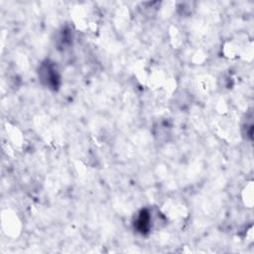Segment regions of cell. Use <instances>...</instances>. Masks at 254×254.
Listing matches in <instances>:
<instances>
[{"mask_svg": "<svg viewBox=\"0 0 254 254\" xmlns=\"http://www.w3.org/2000/svg\"><path fill=\"white\" fill-rule=\"evenodd\" d=\"M40 79L50 88H57L60 83V74L54 64L46 62L40 67Z\"/></svg>", "mask_w": 254, "mask_h": 254, "instance_id": "cell-1", "label": "cell"}, {"mask_svg": "<svg viewBox=\"0 0 254 254\" xmlns=\"http://www.w3.org/2000/svg\"><path fill=\"white\" fill-rule=\"evenodd\" d=\"M153 224L152 215L151 212L148 209H143L140 211V213L137 215L134 226L136 227L137 231L145 234L151 230Z\"/></svg>", "mask_w": 254, "mask_h": 254, "instance_id": "cell-2", "label": "cell"}]
</instances>
